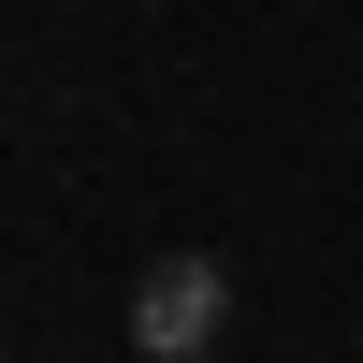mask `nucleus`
<instances>
[{
  "mask_svg": "<svg viewBox=\"0 0 363 363\" xmlns=\"http://www.w3.org/2000/svg\"><path fill=\"white\" fill-rule=\"evenodd\" d=\"M218 306H233V291H218V262H160V277L131 291V335L160 349V363H203V335H218Z\"/></svg>",
  "mask_w": 363,
  "mask_h": 363,
  "instance_id": "f257e3e1",
  "label": "nucleus"
}]
</instances>
